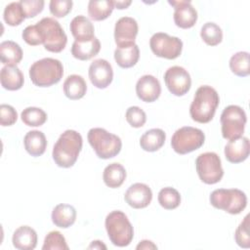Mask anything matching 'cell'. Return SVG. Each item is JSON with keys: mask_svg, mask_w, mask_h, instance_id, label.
<instances>
[{"mask_svg": "<svg viewBox=\"0 0 250 250\" xmlns=\"http://www.w3.org/2000/svg\"><path fill=\"white\" fill-rule=\"evenodd\" d=\"M21 118L25 125L37 127L43 125L47 121V113L39 107L29 106L21 111Z\"/></svg>", "mask_w": 250, "mask_h": 250, "instance_id": "836d02e7", "label": "cell"}, {"mask_svg": "<svg viewBox=\"0 0 250 250\" xmlns=\"http://www.w3.org/2000/svg\"><path fill=\"white\" fill-rule=\"evenodd\" d=\"M73 2L71 0H52L49 4L50 12L56 18L65 17L72 8Z\"/></svg>", "mask_w": 250, "mask_h": 250, "instance_id": "ab89813d", "label": "cell"}, {"mask_svg": "<svg viewBox=\"0 0 250 250\" xmlns=\"http://www.w3.org/2000/svg\"><path fill=\"white\" fill-rule=\"evenodd\" d=\"M44 48L52 53L62 52L67 43V36L60 22L53 18H43L37 22Z\"/></svg>", "mask_w": 250, "mask_h": 250, "instance_id": "52a82bcc", "label": "cell"}, {"mask_svg": "<svg viewBox=\"0 0 250 250\" xmlns=\"http://www.w3.org/2000/svg\"><path fill=\"white\" fill-rule=\"evenodd\" d=\"M220 120L224 139L230 141L242 137L247 121L246 113L242 107L235 104L225 107Z\"/></svg>", "mask_w": 250, "mask_h": 250, "instance_id": "ba28073f", "label": "cell"}, {"mask_svg": "<svg viewBox=\"0 0 250 250\" xmlns=\"http://www.w3.org/2000/svg\"><path fill=\"white\" fill-rule=\"evenodd\" d=\"M127 122L134 128L143 127L146 121V112L139 106H130L125 113Z\"/></svg>", "mask_w": 250, "mask_h": 250, "instance_id": "74e56055", "label": "cell"}, {"mask_svg": "<svg viewBox=\"0 0 250 250\" xmlns=\"http://www.w3.org/2000/svg\"><path fill=\"white\" fill-rule=\"evenodd\" d=\"M219 103V94L213 87L208 85L200 86L196 90L189 106L191 119L198 123L210 122L215 115Z\"/></svg>", "mask_w": 250, "mask_h": 250, "instance_id": "7a4b0ae2", "label": "cell"}, {"mask_svg": "<svg viewBox=\"0 0 250 250\" xmlns=\"http://www.w3.org/2000/svg\"><path fill=\"white\" fill-rule=\"evenodd\" d=\"M21 5L25 18H34L43 11L45 2L43 0H21Z\"/></svg>", "mask_w": 250, "mask_h": 250, "instance_id": "60d3db41", "label": "cell"}, {"mask_svg": "<svg viewBox=\"0 0 250 250\" xmlns=\"http://www.w3.org/2000/svg\"><path fill=\"white\" fill-rule=\"evenodd\" d=\"M18 119V113L16 109L6 104L0 105V123L2 126H11L16 123Z\"/></svg>", "mask_w": 250, "mask_h": 250, "instance_id": "b9f144b4", "label": "cell"}, {"mask_svg": "<svg viewBox=\"0 0 250 250\" xmlns=\"http://www.w3.org/2000/svg\"><path fill=\"white\" fill-rule=\"evenodd\" d=\"M174 7V21L175 24L181 28L187 29L192 27L197 21V11L191 5L189 0L168 1Z\"/></svg>", "mask_w": 250, "mask_h": 250, "instance_id": "5bb4252c", "label": "cell"}, {"mask_svg": "<svg viewBox=\"0 0 250 250\" xmlns=\"http://www.w3.org/2000/svg\"><path fill=\"white\" fill-rule=\"evenodd\" d=\"M125 168L117 162L107 165L103 173V180L108 188H117L124 183L126 179Z\"/></svg>", "mask_w": 250, "mask_h": 250, "instance_id": "83f0119b", "label": "cell"}, {"mask_svg": "<svg viewBox=\"0 0 250 250\" xmlns=\"http://www.w3.org/2000/svg\"><path fill=\"white\" fill-rule=\"evenodd\" d=\"M165 84L171 94L181 97L186 95L191 86V78L188 70L179 65L169 67L164 73Z\"/></svg>", "mask_w": 250, "mask_h": 250, "instance_id": "7c38bea8", "label": "cell"}, {"mask_svg": "<svg viewBox=\"0 0 250 250\" xmlns=\"http://www.w3.org/2000/svg\"><path fill=\"white\" fill-rule=\"evenodd\" d=\"M104 226L113 245L125 247L131 243L134 237V229L125 213L119 210L111 211L105 217Z\"/></svg>", "mask_w": 250, "mask_h": 250, "instance_id": "277c9868", "label": "cell"}, {"mask_svg": "<svg viewBox=\"0 0 250 250\" xmlns=\"http://www.w3.org/2000/svg\"><path fill=\"white\" fill-rule=\"evenodd\" d=\"M140 58V50L137 44L123 47V48H116L114 51V60L116 63L122 68H129L134 66Z\"/></svg>", "mask_w": 250, "mask_h": 250, "instance_id": "f1b7e54d", "label": "cell"}, {"mask_svg": "<svg viewBox=\"0 0 250 250\" xmlns=\"http://www.w3.org/2000/svg\"><path fill=\"white\" fill-rule=\"evenodd\" d=\"M136 249L140 250V249H146V250H149V249H157V246L150 240H142L140 241V243L137 245Z\"/></svg>", "mask_w": 250, "mask_h": 250, "instance_id": "7bdbcfd3", "label": "cell"}, {"mask_svg": "<svg viewBox=\"0 0 250 250\" xmlns=\"http://www.w3.org/2000/svg\"><path fill=\"white\" fill-rule=\"evenodd\" d=\"M157 198L160 206L166 210H173L177 208L181 203L180 192L171 187L161 188L158 192Z\"/></svg>", "mask_w": 250, "mask_h": 250, "instance_id": "e575fe53", "label": "cell"}, {"mask_svg": "<svg viewBox=\"0 0 250 250\" xmlns=\"http://www.w3.org/2000/svg\"><path fill=\"white\" fill-rule=\"evenodd\" d=\"M114 9L111 0H90L88 3V15L97 21L107 19Z\"/></svg>", "mask_w": 250, "mask_h": 250, "instance_id": "f546056e", "label": "cell"}, {"mask_svg": "<svg viewBox=\"0 0 250 250\" xmlns=\"http://www.w3.org/2000/svg\"><path fill=\"white\" fill-rule=\"evenodd\" d=\"M149 47L155 56L167 60H174L182 54L183 41L167 33L156 32L149 39Z\"/></svg>", "mask_w": 250, "mask_h": 250, "instance_id": "8fae6325", "label": "cell"}, {"mask_svg": "<svg viewBox=\"0 0 250 250\" xmlns=\"http://www.w3.org/2000/svg\"><path fill=\"white\" fill-rule=\"evenodd\" d=\"M89 78L95 87L105 89L113 79L111 64L104 59L95 60L89 66Z\"/></svg>", "mask_w": 250, "mask_h": 250, "instance_id": "9a60e30c", "label": "cell"}, {"mask_svg": "<svg viewBox=\"0 0 250 250\" xmlns=\"http://www.w3.org/2000/svg\"><path fill=\"white\" fill-rule=\"evenodd\" d=\"M126 203L135 209L146 208L152 199V191L150 188L143 183L131 185L124 194Z\"/></svg>", "mask_w": 250, "mask_h": 250, "instance_id": "2e32d148", "label": "cell"}, {"mask_svg": "<svg viewBox=\"0 0 250 250\" xmlns=\"http://www.w3.org/2000/svg\"><path fill=\"white\" fill-rule=\"evenodd\" d=\"M51 218L55 226L67 229L72 226L76 220V210L70 204L61 203L54 207Z\"/></svg>", "mask_w": 250, "mask_h": 250, "instance_id": "7402d4cb", "label": "cell"}, {"mask_svg": "<svg viewBox=\"0 0 250 250\" xmlns=\"http://www.w3.org/2000/svg\"><path fill=\"white\" fill-rule=\"evenodd\" d=\"M229 68L232 73L239 77L248 76L250 73L249 53L241 51L232 55L229 60Z\"/></svg>", "mask_w": 250, "mask_h": 250, "instance_id": "4dcf8cb0", "label": "cell"}, {"mask_svg": "<svg viewBox=\"0 0 250 250\" xmlns=\"http://www.w3.org/2000/svg\"><path fill=\"white\" fill-rule=\"evenodd\" d=\"M234 239L238 246L242 248L250 247V235H249V215H246L243 221L239 224L234 232Z\"/></svg>", "mask_w": 250, "mask_h": 250, "instance_id": "8d00e7d4", "label": "cell"}, {"mask_svg": "<svg viewBox=\"0 0 250 250\" xmlns=\"http://www.w3.org/2000/svg\"><path fill=\"white\" fill-rule=\"evenodd\" d=\"M82 136L75 130H65L53 147L52 156L55 163L62 168L72 167L82 149Z\"/></svg>", "mask_w": 250, "mask_h": 250, "instance_id": "6da1fadb", "label": "cell"}, {"mask_svg": "<svg viewBox=\"0 0 250 250\" xmlns=\"http://www.w3.org/2000/svg\"><path fill=\"white\" fill-rule=\"evenodd\" d=\"M100 50V40L95 36L89 41H74L71 46V55L77 60L88 61L97 56Z\"/></svg>", "mask_w": 250, "mask_h": 250, "instance_id": "603a6c76", "label": "cell"}, {"mask_svg": "<svg viewBox=\"0 0 250 250\" xmlns=\"http://www.w3.org/2000/svg\"><path fill=\"white\" fill-rule=\"evenodd\" d=\"M200 36L207 45L216 46L223 40V31L217 23L208 21L202 25Z\"/></svg>", "mask_w": 250, "mask_h": 250, "instance_id": "d6a6232c", "label": "cell"}, {"mask_svg": "<svg viewBox=\"0 0 250 250\" xmlns=\"http://www.w3.org/2000/svg\"><path fill=\"white\" fill-rule=\"evenodd\" d=\"M87 139L97 156L102 159H109L116 156L122 147L121 139L104 128L90 129Z\"/></svg>", "mask_w": 250, "mask_h": 250, "instance_id": "5b68a950", "label": "cell"}, {"mask_svg": "<svg viewBox=\"0 0 250 250\" xmlns=\"http://www.w3.org/2000/svg\"><path fill=\"white\" fill-rule=\"evenodd\" d=\"M3 18L5 22L8 25L11 26H17L20 25L26 18L24 15V12L22 10V7L21 5V2H12L8 4L3 13Z\"/></svg>", "mask_w": 250, "mask_h": 250, "instance_id": "1f68e13d", "label": "cell"}, {"mask_svg": "<svg viewBox=\"0 0 250 250\" xmlns=\"http://www.w3.org/2000/svg\"><path fill=\"white\" fill-rule=\"evenodd\" d=\"M89 249H106V246L100 240H94L88 246Z\"/></svg>", "mask_w": 250, "mask_h": 250, "instance_id": "f6af8a7d", "label": "cell"}, {"mask_svg": "<svg viewBox=\"0 0 250 250\" xmlns=\"http://www.w3.org/2000/svg\"><path fill=\"white\" fill-rule=\"evenodd\" d=\"M63 75L62 63L53 58H44L34 62L29 67L31 82L38 87H50L61 81Z\"/></svg>", "mask_w": 250, "mask_h": 250, "instance_id": "3957f363", "label": "cell"}, {"mask_svg": "<svg viewBox=\"0 0 250 250\" xmlns=\"http://www.w3.org/2000/svg\"><path fill=\"white\" fill-rule=\"evenodd\" d=\"M63 93L69 100L82 99L87 91V84L84 78L78 74H71L63 82Z\"/></svg>", "mask_w": 250, "mask_h": 250, "instance_id": "d4e9b609", "label": "cell"}, {"mask_svg": "<svg viewBox=\"0 0 250 250\" xmlns=\"http://www.w3.org/2000/svg\"><path fill=\"white\" fill-rule=\"evenodd\" d=\"M210 203L231 215L241 213L247 205L246 194L238 188H218L211 192Z\"/></svg>", "mask_w": 250, "mask_h": 250, "instance_id": "8992f818", "label": "cell"}, {"mask_svg": "<svg viewBox=\"0 0 250 250\" xmlns=\"http://www.w3.org/2000/svg\"><path fill=\"white\" fill-rule=\"evenodd\" d=\"M12 242L20 250H32L37 245V233L29 226H21L13 233Z\"/></svg>", "mask_w": 250, "mask_h": 250, "instance_id": "ffe728a7", "label": "cell"}, {"mask_svg": "<svg viewBox=\"0 0 250 250\" xmlns=\"http://www.w3.org/2000/svg\"><path fill=\"white\" fill-rule=\"evenodd\" d=\"M0 81L4 89L17 91L23 86L24 77L21 70L17 65H4L1 68Z\"/></svg>", "mask_w": 250, "mask_h": 250, "instance_id": "44dd1931", "label": "cell"}, {"mask_svg": "<svg viewBox=\"0 0 250 250\" xmlns=\"http://www.w3.org/2000/svg\"><path fill=\"white\" fill-rule=\"evenodd\" d=\"M0 59L5 65H17L22 59V50L12 40L3 41L0 44Z\"/></svg>", "mask_w": 250, "mask_h": 250, "instance_id": "4316f807", "label": "cell"}, {"mask_svg": "<svg viewBox=\"0 0 250 250\" xmlns=\"http://www.w3.org/2000/svg\"><path fill=\"white\" fill-rule=\"evenodd\" d=\"M195 168L199 179L207 185L219 183L224 176L221 158L213 151L199 154L195 160Z\"/></svg>", "mask_w": 250, "mask_h": 250, "instance_id": "30bf717a", "label": "cell"}, {"mask_svg": "<svg viewBox=\"0 0 250 250\" xmlns=\"http://www.w3.org/2000/svg\"><path fill=\"white\" fill-rule=\"evenodd\" d=\"M205 141L202 130L191 126L178 129L171 138V146L179 154H187L201 147Z\"/></svg>", "mask_w": 250, "mask_h": 250, "instance_id": "9c48e42d", "label": "cell"}, {"mask_svg": "<svg viewBox=\"0 0 250 250\" xmlns=\"http://www.w3.org/2000/svg\"><path fill=\"white\" fill-rule=\"evenodd\" d=\"M166 134L162 129L153 128L145 132L140 139L141 147L148 152H153L161 148L165 143Z\"/></svg>", "mask_w": 250, "mask_h": 250, "instance_id": "484cf974", "label": "cell"}, {"mask_svg": "<svg viewBox=\"0 0 250 250\" xmlns=\"http://www.w3.org/2000/svg\"><path fill=\"white\" fill-rule=\"evenodd\" d=\"M113 3H114V8L122 10V9L128 8L132 4V1H130V0H128V1H113Z\"/></svg>", "mask_w": 250, "mask_h": 250, "instance_id": "ee69618b", "label": "cell"}, {"mask_svg": "<svg viewBox=\"0 0 250 250\" xmlns=\"http://www.w3.org/2000/svg\"><path fill=\"white\" fill-rule=\"evenodd\" d=\"M23 145L25 150L34 157L42 155L47 147L46 136L43 132L32 130L25 134L23 138Z\"/></svg>", "mask_w": 250, "mask_h": 250, "instance_id": "cb8c5ba5", "label": "cell"}, {"mask_svg": "<svg viewBox=\"0 0 250 250\" xmlns=\"http://www.w3.org/2000/svg\"><path fill=\"white\" fill-rule=\"evenodd\" d=\"M139 31L138 22L131 17L120 18L114 26V40L117 48L135 45V40Z\"/></svg>", "mask_w": 250, "mask_h": 250, "instance_id": "4fadbf2b", "label": "cell"}, {"mask_svg": "<svg viewBox=\"0 0 250 250\" xmlns=\"http://www.w3.org/2000/svg\"><path fill=\"white\" fill-rule=\"evenodd\" d=\"M136 94L138 98L146 103L156 101L161 94V86L159 80L153 75H143L136 84Z\"/></svg>", "mask_w": 250, "mask_h": 250, "instance_id": "e0dca14e", "label": "cell"}, {"mask_svg": "<svg viewBox=\"0 0 250 250\" xmlns=\"http://www.w3.org/2000/svg\"><path fill=\"white\" fill-rule=\"evenodd\" d=\"M21 37L24 42L30 46H37L43 44L41 31L37 23L26 26L21 33Z\"/></svg>", "mask_w": 250, "mask_h": 250, "instance_id": "f35d334b", "label": "cell"}, {"mask_svg": "<svg viewBox=\"0 0 250 250\" xmlns=\"http://www.w3.org/2000/svg\"><path fill=\"white\" fill-rule=\"evenodd\" d=\"M250 152L249 140L246 137H240L229 141L225 146V156L230 163H240L247 159Z\"/></svg>", "mask_w": 250, "mask_h": 250, "instance_id": "ac0fdd59", "label": "cell"}, {"mask_svg": "<svg viewBox=\"0 0 250 250\" xmlns=\"http://www.w3.org/2000/svg\"><path fill=\"white\" fill-rule=\"evenodd\" d=\"M69 29L75 41H89L95 37V28L91 21L85 16H76L69 24Z\"/></svg>", "mask_w": 250, "mask_h": 250, "instance_id": "d6986e66", "label": "cell"}, {"mask_svg": "<svg viewBox=\"0 0 250 250\" xmlns=\"http://www.w3.org/2000/svg\"><path fill=\"white\" fill-rule=\"evenodd\" d=\"M68 248L64 236L58 230L50 231L46 235L42 246L43 250H67Z\"/></svg>", "mask_w": 250, "mask_h": 250, "instance_id": "d590c367", "label": "cell"}]
</instances>
